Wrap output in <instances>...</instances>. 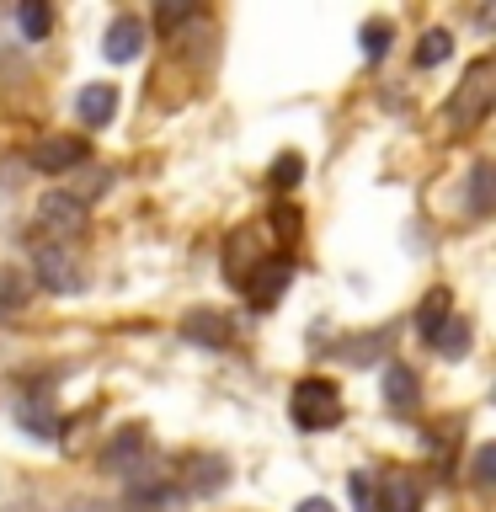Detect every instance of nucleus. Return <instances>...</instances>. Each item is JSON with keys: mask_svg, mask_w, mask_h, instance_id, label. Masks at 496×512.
<instances>
[{"mask_svg": "<svg viewBox=\"0 0 496 512\" xmlns=\"http://www.w3.org/2000/svg\"><path fill=\"white\" fill-rule=\"evenodd\" d=\"M288 416H294L299 432H326L342 422V390L331 379H299L294 395H288Z\"/></svg>", "mask_w": 496, "mask_h": 512, "instance_id": "f257e3e1", "label": "nucleus"}, {"mask_svg": "<svg viewBox=\"0 0 496 512\" xmlns=\"http://www.w3.org/2000/svg\"><path fill=\"white\" fill-rule=\"evenodd\" d=\"M491 75H496V64L491 59H475L470 70H464V80L454 86V96H448V123L454 128H480V118L491 112Z\"/></svg>", "mask_w": 496, "mask_h": 512, "instance_id": "f03ea898", "label": "nucleus"}, {"mask_svg": "<svg viewBox=\"0 0 496 512\" xmlns=\"http://www.w3.org/2000/svg\"><path fill=\"white\" fill-rule=\"evenodd\" d=\"M352 496L363 502V512H416L422 507V491H416L406 475H384L379 486H368L363 475H352Z\"/></svg>", "mask_w": 496, "mask_h": 512, "instance_id": "7ed1b4c3", "label": "nucleus"}, {"mask_svg": "<svg viewBox=\"0 0 496 512\" xmlns=\"http://www.w3.org/2000/svg\"><path fill=\"white\" fill-rule=\"evenodd\" d=\"M27 160H32V171L64 176V171L86 166V160H91V144L80 139V134H54V139H38V144H32Z\"/></svg>", "mask_w": 496, "mask_h": 512, "instance_id": "20e7f679", "label": "nucleus"}, {"mask_svg": "<svg viewBox=\"0 0 496 512\" xmlns=\"http://www.w3.org/2000/svg\"><path fill=\"white\" fill-rule=\"evenodd\" d=\"M240 283H246V299L256 304V310H272V304L283 299V288L294 283V267H288V256H262Z\"/></svg>", "mask_w": 496, "mask_h": 512, "instance_id": "39448f33", "label": "nucleus"}, {"mask_svg": "<svg viewBox=\"0 0 496 512\" xmlns=\"http://www.w3.org/2000/svg\"><path fill=\"white\" fill-rule=\"evenodd\" d=\"M32 278H38V288H48V294H75L80 283V267H75V256L64 251V246H38L32 251Z\"/></svg>", "mask_w": 496, "mask_h": 512, "instance_id": "423d86ee", "label": "nucleus"}, {"mask_svg": "<svg viewBox=\"0 0 496 512\" xmlns=\"http://www.w3.org/2000/svg\"><path fill=\"white\" fill-rule=\"evenodd\" d=\"M38 224L54 235H80L86 230V203L70 198V192H48V198L38 203Z\"/></svg>", "mask_w": 496, "mask_h": 512, "instance_id": "0eeeda50", "label": "nucleus"}, {"mask_svg": "<svg viewBox=\"0 0 496 512\" xmlns=\"http://www.w3.org/2000/svg\"><path fill=\"white\" fill-rule=\"evenodd\" d=\"M102 54H107L112 64H128V59L144 54V22H139V16H112Z\"/></svg>", "mask_w": 496, "mask_h": 512, "instance_id": "6e6552de", "label": "nucleus"}, {"mask_svg": "<svg viewBox=\"0 0 496 512\" xmlns=\"http://www.w3.org/2000/svg\"><path fill=\"white\" fill-rule=\"evenodd\" d=\"M144 448H150V443H144V427H123L118 438L107 443V454H102V459H107V470H123V475H128V470H139Z\"/></svg>", "mask_w": 496, "mask_h": 512, "instance_id": "1a4fd4ad", "label": "nucleus"}, {"mask_svg": "<svg viewBox=\"0 0 496 512\" xmlns=\"http://www.w3.org/2000/svg\"><path fill=\"white\" fill-rule=\"evenodd\" d=\"M75 112H80L86 128H102V123H112V112H118V91L112 86H86L75 96Z\"/></svg>", "mask_w": 496, "mask_h": 512, "instance_id": "9d476101", "label": "nucleus"}, {"mask_svg": "<svg viewBox=\"0 0 496 512\" xmlns=\"http://www.w3.org/2000/svg\"><path fill=\"white\" fill-rule=\"evenodd\" d=\"M448 320H454V294H448V288H432V294L422 299V310H416V331H422V342H432Z\"/></svg>", "mask_w": 496, "mask_h": 512, "instance_id": "9b49d317", "label": "nucleus"}, {"mask_svg": "<svg viewBox=\"0 0 496 512\" xmlns=\"http://www.w3.org/2000/svg\"><path fill=\"white\" fill-rule=\"evenodd\" d=\"M182 331L192 336V342H203V347H224V342H230V320L214 315V310L187 315V320H182Z\"/></svg>", "mask_w": 496, "mask_h": 512, "instance_id": "f8f14e48", "label": "nucleus"}, {"mask_svg": "<svg viewBox=\"0 0 496 512\" xmlns=\"http://www.w3.org/2000/svg\"><path fill=\"white\" fill-rule=\"evenodd\" d=\"M384 400H390L395 411L416 406V374H411L406 363H390V368H384Z\"/></svg>", "mask_w": 496, "mask_h": 512, "instance_id": "ddd939ff", "label": "nucleus"}, {"mask_svg": "<svg viewBox=\"0 0 496 512\" xmlns=\"http://www.w3.org/2000/svg\"><path fill=\"white\" fill-rule=\"evenodd\" d=\"M16 422H22L32 438H54L59 432V416L43 406V400H22V406H16Z\"/></svg>", "mask_w": 496, "mask_h": 512, "instance_id": "4468645a", "label": "nucleus"}, {"mask_svg": "<svg viewBox=\"0 0 496 512\" xmlns=\"http://www.w3.org/2000/svg\"><path fill=\"white\" fill-rule=\"evenodd\" d=\"M390 38H395V27L384 22V16H374V22H363V32H358L363 59H384V48H390Z\"/></svg>", "mask_w": 496, "mask_h": 512, "instance_id": "2eb2a0df", "label": "nucleus"}, {"mask_svg": "<svg viewBox=\"0 0 496 512\" xmlns=\"http://www.w3.org/2000/svg\"><path fill=\"white\" fill-rule=\"evenodd\" d=\"M448 54H454V38H448L443 27H432L422 43H416V64H422V70H432V64H443Z\"/></svg>", "mask_w": 496, "mask_h": 512, "instance_id": "dca6fc26", "label": "nucleus"}, {"mask_svg": "<svg viewBox=\"0 0 496 512\" xmlns=\"http://www.w3.org/2000/svg\"><path fill=\"white\" fill-rule=\"evenodd\" d=\"M432 347H438L443 358H464V347H470V326H464V320H448V326L432 336Z\"/></svg>", "mask_w": 496, "mask_h": 512, "instance_id": "f3484780", "label": "nucleus"}, {"mask_svg": "<svg viewBox=\"0 0 496 512\" xmlns=\"http://www.w3.org/2000/svg\"><path fill=\"white\" fill-rule=\"evenodd\" d=\"M16 22H22V32H27V38H48V27H54V11H48V6H38V0H27V6L16 11Z\"/></svg>", "mask_w": 496, "mask_h": 512, "instance_id": "a211bd4d", "label": "nucleus"}, {"mask_svg": "<svg viewBox=\"0 0 496 512\" xmlns=\"http://www.w3.org/2000/svg\"><path fill=\"white\" fill-rule=\"evenodd\" d=\"M470 214H491V166L470 171Z\"/></svg>", "mask_w": 496, "mask_h": 512, "instance_id": "6ab92c4d", "label": "nucleus"}, {"mask_svg": "<svg viewBox=\"0 0 496 512\" xmlns=\"http://www.w3.org/2000/svg\"><path fill=\"white\" fill-rule=\"evenodd\" d=\"M299 176H304V160H299L294 150H288V155H278V160H272V171H267V182H272V187H294V182H299Z\"/></svg>", "mask_w": 496, "mask_h": 512, "instance_id": "aec40b11", "label": "nucleus"}, {"mask_svg": "<svg viewBox=\"0 0 496 512\" xmlns=\"http://www.w3.org/2000/svg\"><path fill=\"white\" fill-rule=\"evenodd\" d=\"M22 304H27V294H22V283H16L11 272L0 267V320H6V315H16V310H22Z\"/></svg>", "mask_w": 496, "mask_h": 512, "instance_id": "412c9836", "label": "nucleus"}, {"mask_svg": "<svg viewBox=\"0 0 496 512\" xmlns=\"http://www.w3.org/2000/svg\"><path fill=\"white\" fill-rule=\"evenodd\" d=\"M491 464H496V448L486 443V448L475 454V486H491Z\"/></svg>", "mask_w": 496, "mask_h": 512, "instance_id": "4be33fe9", "label": "nucleus"}, {"mask_svg": "<svg viewBox=\"0 0 496 512\" xmlns=\"http://www.w3.org/2000/svg\"><path fill=\"white\" fill-rule=\"evenodd\" d=\"M187 16H198V6H160L155 22H160V27H176V22H187Z\"/></svg>", "mask_w": 496, "mask_h": 512, "instance_id": "5701e85b", "label": "nucleus"}, {"mask_svg": "<svg viewBox=\"0 0 496 512\" xmlns=\"http://www.w3.org/2000/svg\"><path fill=\"white\" fill-rule=\"evenodd\" d=\"M299 512H336V507L326 502V496H304V502H299Z\"/></svg>", "mask_w": 496, "mask_h": 512, "instance_id": "b1692460", "label": "nucleus"}]
</instances>
